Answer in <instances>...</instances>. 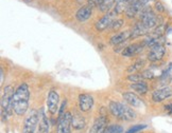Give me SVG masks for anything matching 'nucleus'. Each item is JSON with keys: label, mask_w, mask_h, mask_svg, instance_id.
I'll list each match as a JSON object with an SVG mask.
<instances>
[{"label": "nucleus", "mask_w": 172, "mask_h": 133, "mask_svg": "<svg viewBox=\"0 0 172 133\" xmlns=\"http://www.w3.org/2000/svg\"><path fill=\"white\" fill-rule=\"evenodd\" d=\"M165 53H166V49H165V46L163 44H155V46L150 48V51L148 53V59L151 62L159 61L165 56Z\"/></svg>", "instance_id": "obj_7"}, {"label": "nucleus", "mask_w": 172, "mask_h": 133, "mask_svg": "<svg viewBox=\"0 0 172 133\" xmlns=\"http://www.w3.org/2000/svg\"><path fill=\"white\" fill-rule=\"evenodd\" d=\"M132 38H137L140 36H143V35H147L149 33V30L147 29L146 26H143L141 21H138L132 29Z\"/></svg>", "instance_id": "obj_18"}, {"label": "nucleus", "mask_w": 172, "mask_h": 133, "mask_svg": "<svg viewBox=\"0 0 172 133\" xmlns=\"http://www.w3.org/2000/svg\"><path fill=\"white\" fill-rule=\"evenodd\" d=\"M115 15H116L115 11H110L107 13H105L104 16L97 21L96 24H95V28H96L97 31L98 32H103L107 28H111L112 23L115 20Z\"/></svg>", "instance_id": "obj_6"}, {"label": "nucleus", "mask_w": 172, "mask_h": 133, "mask_svg": "<svg viewBox=\"0 0 172 133\" xmlns=\"http://www.w3.org/2000/svg\"><path fill=\"white\" fill-rule=\"evenodd\" d=\"M93 106V98L91 94L83 93L79 95V108L82 112H87L91 110Z\"/></svg>", "instance_id": "obj_13"}, {"label": "nucleus", "mask_w": 172, "mask_h": 133, "mask_svg": "<svg viewBox=\"0 0 172 133\" xmlns=\"http://www.w3.org/2000/svg\"><path fill=\"white\" fill-rule=\"evenodd\" d=\"M122 97H123V99L126 100V104H128L131 107H133V108H140L143 105V101H141V99H140L139 97H138V96L133 92L123 93Z\"/></svg>", "instance_id": "obj_17"}, {"label": "nucleus", "mask_w": 172, "mask_h": 133, "mask_svg": "<svg viewBox=\"0 0 172 133\" xmlns=\"http://www.w3.org/2000/svg\"><path fill=\"white\" fill-rule=\"evenodd\" d=\"M58 101H60V96H58V91L51 89L48 94V98H47V108L51 114H55L58 112Z\"/></svg>", "instance_id": "obj_8"}, {"label": "nucleus", "mask_w": 172, "mask_h": 133, "mask_svg": "<svg viewBox=\"0 0 172 133\" xmlns=\"http://www.w3.org/2000/svg\"><path fill=\"white\" fill-rule=\"evenodd\" d=\"M66 106H67V100L65 99V100H63V103H62V105H61V108H60V110H58V121H60V119L65 115V113H66L65 112V108H66Z\"/></svg>", "instance_id": "obj_29"}, {"label": "nucleus", "mask_w": 172, "mask_h": 133, "mask_svg": "<svg viewBox=\"0 0 172 133\" xmlns=\"http://www.w3.org/2000/svg\"><path fill=\"white\" fill-rule=\"evenodd\" d=\"M172 96V87L171 86H166V87L159 88L155 90L152 94V100L154 103H161L165 99L169 98Z\"/></svg>", "instance_id": "obj_10"}, {"label": "nucleus", "mask_w": 172, "mask_h": 133, "mask_svg": "<svg viewBox=\"0 0 172 133\" xmlns=\"http://www.w3.org/2000/svg\"><path fill=\"white\" fill-rule=\"evenodd\" d=\"M85 119L83 117H81L80 115H74L72 116V126L74 129L79 130V129H82V128L85 127Z\"/></svg>", "instance_id": "obj_22"}, {"label": "nucleus", "mask_w": 172, "mask_h": 133, "mask_svg": "<svg viewBox=\"0 0 172 133\" xmlns=\"http://www.w3.org/2000/svg\"><path fill=\"white\" fill-rule=\"evenodd\" d=\"M143 79V77H141V75L140 74H136V73H134V74H128V80L131 81V82H138V81H140Z\"/></svg>", "instance_id": "obj_27"}, {"label": "nucleus", "mask_w": 172, "mask_h": 133, "mask_svg": "<svg viewBox=\"0 0 172 133\" xmlns=\"http://www.w3.org/2000/svg\"><path fill=\"white\" fill-rule=\"evenodd\" d=\"M145 44H130V46H126L122 51V56L124 57H133V56L139 54L141 51H143Z\"/></svg>", "instance_id": "obj_15"}, {"label": "nucleus", "mask_w": 172, "mask_h": 133, "mask_svg": "<svg viewBox=\"0 0 172 133\" xmlns=\"http://www.w3.org/2000/svg\"><path fill=\"white\" fill-rule=\"evenodd\" d=\"M155 9H156V11L159 12V13H163V12L165 11V8H164L163 3L159 2V1H156V2H155Z\"/></svg>", "instance_id": "obj_31"}, {"label": "nucleus", "mask_w": 172, "mask_h": 133, "mask_svg": "<svg viewBox=\"0 0 172 133\" xmlns=\"http://www.w3.org/2000/svg\"><path fill=\"white\" fill-rule=\"evenodd\" d=\"M140 16V21L143 22V24L146 26L147 29L151 30L154 29L155 26H158V18L157 16L149 9V8H145V9L141 11V13L139 14Z\"/></svg>", "instance_id": "obj_5"}, {"label": "nucleus", "mask_w": 172, "mask_h": 133, "mask_svg": "<svg viewBox=\"0 0 172 133\" xmlns=\"http://www.w3.org/2000/svg\"><path fill=\"white\" fill-rule=\"evenodd\" d=\"M72 125V114L67 111L60 121H58V133H70Z\"/></svg>", "instance_id": "obj_9"}, {"label": "nucleus", "mask_w": 172, "mask_h": 133, "mask_svg": "<svg viewBox=\"0 0 172 133\" xmlns=\"http://www.w3.org/2000/svg\"><path fill=\"white\" fill-rule=\"evenodd\" d=\"M146 8V4L141 0H134L133 2L128 4V9L126 11V17L128 18H134L136 15L140 14L141 11Z\"/></svg>", "instance_id": "obj_11"}, {"label": "nucleus", "mask_w": 172, "mask_h": 133, "mask_svg": "<svg viewBox=\"0 0 172 133\" xmlns=\"http://www.w3.org/2000/svg\"><path fill=\"white\" fill-rule=\"evenodd\" d=\"M91 14H93V9L91 6H81L76 13V19L79 22H84V21L88 20L89 18L91 17Z\"/></svg>", "instance_id": "obj_16"}, {"label": "nucleus", "mask_w": 172, "mask_h": 133, "mask_svg": "<svg viewBox=\"0 0 172 133\" xmlns=\"http://www.w3.org/2000/svg\"><path fill=\"white\" fill-rule=\"evenodd\" d=\"M41 119L38 125V133H49V122L45 115L44 110L41 111Z\"/></svg>", "instance_id": "obj_20"}, {"label": "nucleus", "mask_w": 172, "mask_h": 133, "mask_svg": "<svg viewBox=\"0 0 172 133\" xmlns=\"http://www.w3.org/2000/svg\"><path fill=\"white\" fill-rule=\"evenodd\" d=\"M103 133H123V129L119 125L113 124V125H110V126L103 131Z\"/></svg>", "instance_id": "obj_24"}, {"label": "nucleus", "mask_w": 172, "mask_h": 133, "mask_svg": "<svg viewBox=\"0 0 172 133\" xmlns=\"http://www.w3.org/2000/svg\"><path fill=\"white\" fill-rule=\"evenodd\" d=\"M108 108H110V111L115 117L119 119H122V121H133V119L136 118V113L135 111H133V109L126 106V105L122 104V103H118V101H114L112 100L110 101V105H108Z\"/></svg>", "instance_id": "obj_2"}, {"label": "nucleus", "mask_w": 172, "mask_h": 133, "mask_svg": "<svg viewBox=\"0 0 172 133\" xmlns=\"http://www.w3.org/2000/svg\"><path fill=\"white\" fill-rule=\"evenodd\" d=\"M3 80H4V73H3V69L1 68V85L3 84Z\"/></svg>", "instance_id": "obj_33"}, {"label": "nucleus", "mask_w": 172, "mask_h": 133, "mask_svg": "<svg viewBox=\"0 0 172 133\" xmlns=\"http://www.w3.org/2000/svg\"><path fill=\"white\" fill-rule=\"evenodd\" d=\"M39 116L41 114L36 109H32L30 111L25 118L21 133H34L35 129L37 127L38 121H39Z\"/></svg>", "instance_id": "obj_4"}, {"label": "nucleus", "mask_w": 172, "mask_h": 133, "mask_svg": "<svg viewBox=\"0 0 172 133\" xmlns=\"http://www.w3.org/2000/svg\"><path fill=\"white\" fill-rule=\"evenodd\" d=\"M102 1L103 0H87V3H88V6L93 9V8H96V6H100V4H101Z\"/></svg>", "instance_id": "obj_30"}, {"label": "nucleus", "mask_w": 172, "mask_h": 133, "mask_svg": "<svg viewBox=\"0 0 172 133\" xmlns=\"http://www.w3.org/2000/svg\"><path fill=\"white\" fill-rule=\"evenodd\" d=\"M140 75H141L143 79H152V78L154 77V73L152 72L150 69H148V70L143 71V72L140 73Z\"/></svg>", "instance_id": "obj_28"}, {"label": "nucleus", "mask_w": 172, "mask_h": 133, "mask_svg": "<svg viewBox=\"0 0 172 133\" xmlns=\"http://www.w3.org/2000/svg\"><path fill=\"white\" fill-rule=\"evenodd\" d=\"M30 101V89L26 82L22 84L15 90L13 99H12V107L13 112L18 116H22L29 108Z\"/></svg>", "instance_id": "obj_1"}, {"label": "nucleus", "mask_w": 172, "mask_h": 133, "mask_svg": "<svg viewBox=\"0 0 172 133\" xmlns=\"http://www.w3.org/2000/svg\"><path fill=\"white\" fill-rule=\"evenodd\" d=\"M14 92V88L12 85H9L2 89V93H1V115H2L3 118L6 117V119L13 112L12 99H13Z\"/></svg>", "instance_id": "obj_3"}, {"label": "nucleus", "mask_w": 172, "mask_h": 133, "mask_svg": "<svg viewBox=\"0 0 172 133\" xmlns=\"http://www.w3.org/2000/svg\"><path fill=\"white\" fill-rule=\"evenodd\" d=\"M130 88H131L133 91L137 92L138 94H141V95L146 94V93L149 91V87H148V85H147V82H145L143 80H140V81H138V82H134V84H132L131 86H130Z\"/></svg>", "instance_id": "obj_19"}, {"label": "nucleus", "mask_w": 172, "mask_h": 133, "mask_svg": "<svg viewBox=\"0 0 172 133\" xmlns=\"http://www.w3.org/2000/svg\"><path fill=\"white\" fill-rule=\"evenodd\" d=\"M145 66V60L143 59H138L134 62V64H132L131 66L128 68V74H134V73L138 72L139 70H141Z\"/></svg>", "instance_id": "obj_21"}, {"label": "nucleus", "mask_w": 172, "mask_h": 133, "mask_svg": "<svg viewBox=\"0 0 172 133\" xmlns=\"http://www.w3.org/2000/svg\"><path fill=\"white\" fill-rule=\"evenodd\" d=\"M131 38H132L131 31H124V32L117 33L113 37H111V39H110V44L114 46H119V44H124L126 41H128V39H131Z\"/></svg>", "instance_id": "obj_14"}, {"label": "nucleus", "mask_w": 172, "mask_h": 133, "mask_svg": "<svg viewBox=\"0 0 172 133\" xmlns=\"http://www.w3.org/2000/svg\"><path fill=\"white\" fill-rule=\"evenodd\" d=\"M123 23H124V21H123V19H121V18H119V19H115L114 22L112 23L111 30L113 31V32H116V31H118V30H120L121 28H122Z\"/></svg>", "instance_id": "obj_25"}, {"label": "nucleus", "mask_w": 172, "mask_h": 133, "mask_svg": "<svg viewBox=\"0 0 172 133\" xmlns=\"http://www.w3.org/2000/svg\"><path fill=\"white\" fill-rule=\"evenodd\" d=\"M107 124H108L107 117L105 115H100L93 122L91 130H89V133H103V131L107 128Z\"/></svg>", "instance_id": "obj_12"}, {"label": "nucleus", "mask_w": 172, "mask_h": 133, "mask_svg": "<svg viewBox=\"0 0 172 133\" xmlns=\"http://www.w3.org/2000/svg\"><path fill=\"white\" fill-rule=\"evenodd\" d=\"M116 2V0H103L101 4H100L99 9L101 12H110V10L112 9V6H114V3Z\"/></svg>", "instance_id": "obj_23"}, {"label": "nucleus", "mask_w": 172, "mask_h": 133, "mask_svg": "<svg viewBox=\"0 0 172 133\" xmlns=\"http://www.w3.org/2000/svg\"><path fill=\"white\" fill-rule=\"evenodd\" d=\"M146 128H147V125H135L134 127L128 129L126 133H138L141 130H143V129H146Z\"/></svg>", "instance_id": "obj_26"}, {"label": "nucleus", "mask_w": 172, "mask_h": 133, "mask_svg": "<svg viewBox=\"0 0 172 133\" xmlns=\"http://www.w3.org/2000/svg\"><path fill=\"white\" fill-rule=\"evenodd\" d=\"M141 1H143V2L145 3V4H146V6H147V3L152 2V1H154V0H141Z\"/></svg>", "instance_id": "obj_34"}, {"label": "nucleus", "mask_w": 172, "mask_h": 133, "mask_svg": "<svg viewBox=\"0 0 172 133\" xmlns=\"http://www.w3.org/2000/svg\"><path fill=\"white\" fill-rule=\"evenodd\" d=\"M164 110L166 111L167 114H169V115L172 116V104L170 103V104H167L165 107H164Z\"/></svg>", "instance_id": "obj_32"}]
</instances>
